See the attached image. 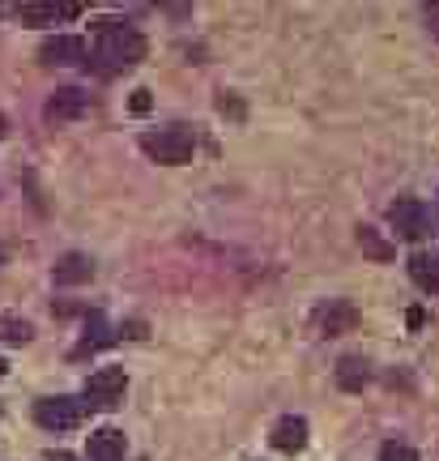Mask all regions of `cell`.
Masks as SVG:
<instances>
[{"mask_svg": "<svg viewBox=\"0 0 439 461\" xmlns=\"http://www.w3.org/2000/svg\"><path fill=\"white\" fill-rule=\"evenodd\" d=\"M146 60V39L141 31L132 26H120V22H103L98 31V43H94V65L103 73H120V68H132Z\"/></svg>", "mask_w": 439, "mask_h": 461, "instance_id": "1", "label": "cell"}, {"mask_svg": "<svg viewBox=\"0 0 439 461\" xmlns=\"http://www.w3.org/2000/svg\"><path fill=\"white\" fill-rule=\"evenodd\" d=\"M141 149H146L154 163L163 167H184L193 163L196 154V132L188 124H166V129H149L141 132Z\"/></svg>", "mask_w": 439, "mask_h": 461, "instance_id": "2", "label": "cell"}, {"mask_svg": "<svg viewBox=\"0 0 439 461\" xmlns=\"http://www.w3.org/2000/svg\"><path fill=\"white\" fill-rule=\"evenodd\" d=\"M124 389H129V372L124 367H98L85 380L82 406L85 411H115L124 402Z\"/></svg>", "mask_w": 439, "mask_h": 461, "instance_id": "3", "label": "cell"}, {"mask_svg": "<svg viewBox=\"0 0 439 461\" xmlns=\"http://www.w3.org/2000/svg\"><path fill=\"white\" fill-rule=\"evenodd\" d=\"M85 406L77 397H43V402H34V423L43 431H73L82 423Z\"/></svg>", "mask_w": 439, "mask_h": 461, "instance_id": "4", "label": "cell"}, {"mask_svg": "<svg viewBox=\"0 0 439 461\" xmlns=\"http://www.w3.org/2000/svg\"><path fill=\"white\" fill-rule=\"evenodd\" d=\"M311 325H316L320 338H342V333H350L358 325V308L350 303V299H328V303L316 308Z\"/></svg>", "mask_w": 439, "mask_h": 461, "instance_id": "5", "label": "cell"}, {"mask_svg": "<svg viewBox=\"0 0 439 461\" xmlns=\"http://www.w3.org/2000/svg\"><path fill=\"white\" fill-rule=\"evenodd\" d=\"M389 222H392V230L401 235V240H423L426 235V205L418 197H397L389 205Z\"/></svg>", "mask_w": 439, "mask_h": 461, "instance_id": "6", "label": "cell"}, {"mask_svg": "<svg viewBox=\"0 0 439 461\" xmlns=\"http://www.w3.org/2000/svg\"><path fill=\"white\" fill-rule=\"evenodd\" d=\"M269 445L277 453H303L308 448V419L303 414H282L269 431Z\"/></svg>", "mask_w": 439, "mask_h": 461, "instance_id": "7", "label": "cell"}, {"mask_svg": "<svg viewBox=\"0 0 439 461\" xmlns=\"http://www.w3.org/2000/svg\"><path fill=\"white\" fill-rule=\"evenodd\" d=\"M39 60L43 65H82L85 43L77 34H51V39H43V48H39Z\"/></svg>", "mask_w": 439, "mask_h": 461, "instance_id": "8", "label": "cell"}, {"mask_svg": "<svg viewBox=\"0 0 439 461\" xmlns=\"http://www.w3.org/2000/svg\"><path fill=\"white\" fill-rule=\"evenodd\" d=\"M85 107H90V95H85L82 86H60V90L48 99V120L65 124V120H77Z\"/></svg>", "mask_w": 439, "mask_h": 461, "instance_id": "9", "label": "cell"}, {"mask_svg": "<svg viewBox=\"0 0 439 461\" xmlns=\"http://www.w3.org/2000/svg\"><path fill=\"white\" fill-rule=\"evenodd\" d=\"M51 278H56V286H82V282L94 278V261L85 252H65L51 265Z\"/></svg>", "mask_w": 439, "mask_h": 461, "instance_id": "10", "label": "cell"}, {"mask_svg": "<svg viewBox=\"0 0 439 461\" xmlns=\"http://www.w3.org/2000/svg\"><path fill=\"white\" fill-rule=\"evenodd\" d=\"M85 448H90V461H124L129 440H124V431L120 428H98V431H90Z\"/></svg>", "mask_w": 439, "mask_h": 461, "instance_id": "11", "label": "cell"}, {"mask_svg": "<svg viewBox=\"0 0 439 461\" xmlns=\"http://www.w3.org/2000/svg\"><path fill=\"white\" fill-rule=\"evenodd\" d=\"M112 342H115V333H112V325H107V316L90 312L85 316L82 342H77V350H73V359H85V355H94V350H103V346H112Z\"/></svg>", "mask_w": 439, "mask_h": 461, "instance_id": "12", "label": "cell"}, {"mask_svg": "<svg viewBox=\"0 0 439 461\" xmlns=\"http://www.w3.org/2000/svg\"><path fill=\"white\" fill-rule=\"evenodd\" d=\"M367 380H372V363L363 359V355H342L337 359V384H342L345 393H363Z\"/></svg>", "mask_w": 439, "mask_h": 461, "instance_id": "13", "label": "cell"}, {"mask_svg": "<svg viewBox=\"0 0 439 461\" xmlns=\"http://www.w3.org/2000/svg\"><path fill=\"white\" fill-rule=\"evenodd\" d=\"M358 248H363V257H372V261H392V257H397V248L375 227H358Z\"/></svg>", "mask_w": 439, "mask_h": 461, "instance_id": "14", "label": "cell"}, {"mask_svg": "<svg viewBox=\"0 0 439 461\" xmlns=\"http://www.w3.org/2000/svg\"><path fill=\"white\" fill-rule=\"evenodd\" d=\"M34 338V325L13 312H0V342L4 346H26Z\"/></svg>", "mask_w": 439, "mask_h": 461, "instance_id": "15", "label": "cell"}, {"mask_svg": "<svg viewBox=\"0 0 439 461\" xmlns=\"http://www.w3.org/2000/svg\"><path fill=\"white\" fill-rule=\"evenodd\" d=\"M409 278L418 282L423 291H439V257H409Z\"/></svg>", "mask_w": 439, "mask_h": 461, "instance_id": "16", "label": "cell"}, {"mask_svg": "<svg viewBox=\"0 0 439 461\" xmlns=\"http://www.w3.org/2000/svg\"><path fill=\"white\" fill-rule=\"evenodd\" d=\"M17 17H22L26 26H51V22L60 17V5H22Z\"/></svg>", "mask_w": 439, "mask_h": 461, "instance_id": "17", "label": "cell"}, {"mask_svg": "<svg viewBox=\"0 0 439 461\" xmlns=\"http://www.w3.org/2000/svg\"><path fill=\"white\" fill-rule=\"evenodd\" d=\"M380 461H418V453L409 445H397V440H389V445L380 448Z\"/></svg>", "mask_w": 439, "mask_h": 461, "instance_id": "18", "label": "cell"}, {"mask_svg": "<svg viewBox=\"0 0 439 461\" xmlns=\"http://www.w3.org/2000/svg\"><path fill=\"white\" fill-rule=\"evenodd\" d=\"M146 333H149V325H146V321H124V325H120V333H115V338H129V342H141Z\"/></svg>", "mask_w": 439, "mask_h": 461, "instance_id": "19", "label": "cell"}, {"mask_svg": "<svg viewBox=\"0 0 439 461\" xmlns=\"http://www.w3.org/2000/svg\"><path fill=\"white\" fill-rule=\"evenodd\" d=\"M137 115H146L149 107H154V99H149V90H132V103H129Z\"/></svg>", "mask_w": 439, "mask_h": 461, "instance_id": "20", "label": "cell"}, {"mask_svg": "<svg viewBox=\"0 0 439 461\" xmlns=\"http://www.w3.org/2000/svg\"><path fill=\"white\" fill-rule=\"evenodd\" d=\"M218 107H222V112H230V115H244V103L230 99V95H222V99H218Z\"/></svg>", "mask_w": 439, "mask_h": 461, "instance_id": "21", "label": "cell"}, {"mask_svg": "<svg viewBox=\"0 0 439 461\" xmlns=\"http://www.w3.org/2000/svg\"><path fill=\"white\" fill-rule=\"evenodd\" d=\"M48 461H77V457H73V453H56V448H51Z\"/></svg>", "mask_w": 439, "mask_h": 461, "instance_id": "22", "label": "cell"}, {"mask_svg": "<svg viewBox=\"0 0 439 461\" xmlns=\"http://www.w3.org/2000/svg\"><path fill=\"white\" fill-rule=\"evenodd\" d=\"M4 132H9V120H4V115H0V137H4Z\"/></svg>", "mask_w": 439, "mask_h": 461, "instance_id": "23", "label": "cell"}, {"mask_svg": "<svg viewBox=\"0 0 439 461\" xmlns=\"http://www.w3.org/2000/svg\"><path fill=\"white\" fill-rule=\"evenodd\" d=\"M4 376H9V363H4V359H0V380H4Z\"/></svg>", "mask_w": 439, "mask_h": 461, "instance_id": "24", "label": "cell"}]
</instances>
